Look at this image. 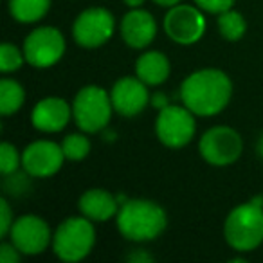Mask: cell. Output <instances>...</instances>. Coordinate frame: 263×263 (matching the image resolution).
Returning <instances> with one entry per match:
<instances>
[{
	"mask_svg": "<svg viewBox=\"0 0 263 263\" xmlns=\"http://www.w3.org/2000/svg\"><path fill=\"white\" fill-rule=\"evenodd\" d=\"M218 27L220 33H222L223 38L234 42L240 40L245 33V20L243 16L238 11H233V9H227V11L220 13L218 16Z\"/></svg>",
	"mask_w": 263,
	"mask_h": 263,
	"instance_id": "ffe728a7",
	"label": "cell"
},
{
	"mask_svg": "<svg viewBox=\"0 0 263 263\" xmlns=\"http://www.w3.org/2000/svg\"><path fill=\"white\" fill-rule=\"evenodd\" d=\"M13 222H11V209H9L8 202L2 198L0 200V236H6V234L11 231Z\"/></svg>",
	"mask_w": 263,
	"mask_h": 263,
	"instance_id": "d4e9b609",
	"label": "cell"
},
{
	"mask_svg": "<svg viewBox=\"0 0 263 263\" xmlns=\"http://www.w3.org/2000/svg\"><path fill=\"white\" fill-rule=\"evenodd\" d=\"M117 227L128 240H154L164 231L166 213L150 200H126L117 213Z\"/></svg>",
	"mask_w": 263,
	"mask_h": 263,
	"instance_id": "7a4b0ae2",
	"label": "cell"
},
{
	"mask_svg": "<svg viewBox=\"0 0 263 263\" xmlns=\"http://www.w3.org/2000/svg\"><path fill=\"white\" fill-rule=\"evenodd\" d=\"M112 98L99 87H83L72 105L76 124L87 134H96L108 124L112 116Z\"/></svg>",
	"mask_w": 263,
	"mask_h": 263,
	"instance_id": "5b68a950",
	"label": "cell"
},
{
	"mask_svg": "<svg viewBox=\"0 0 263 263\" xmlns=\"http://www.w3.org/2000/svg\"><path fill=\"white\" fill-rule=\"evenodd\" d=\"M164 29L177 44L190 45L200 40L205 31V20L197 8L191 6H173L164 18Z\"/></svg>",
	"mask_w": 263,
	"mask_h": 263,
	"instance_id": "30bf717a",
	"label": "cell"
},
{
	"mask_svg": "<svg viewBox=\"0 0 263 263\" xmlns=\"http://www.w3.org/2000/svg\"><path fill=\"white\" fill-rule=\"evenodd\" d=\"M200 154L209 164H233L241 154V139L233 128L215 126L208 130L200 139Z\"/></svg>",
	"mask_w": 263,
	"mask_h": 263,
	"instance_id": "52a82bcc",
	"label": "cell"
},
{
	"mask_svg": "<svg viewBox=\"0 0 263 263\" xmlns=\"http://www.w3.org/2000/svg\"><path fill=\"white\" fill-rule=\"evenodd\" d=\"M226 240L236 251H252L263 241V209L259 205L241 204L226 220Z\"/></svg>",
	"mask_w": 263,
	"mask_h": 263,
	"instance_id": "3957f363",
	"label": "cell"
},
{
	"mask_svg": "<svg viewBox=\"0 0 263 263\" xmlns=\"http://www.w3.org/2000/svg\"><path fill=\"white\" fill-rule=\"evenodd\" d=\"M96 241L94 227L90 220L85 218H67L56 229L52 247L58 258L63 261H80L92 251Z\"/></svg>",
	"mask_w": 263,
	"mask_h": 263,
	"instance_id": "277c9868",
	"label": "cell"
},
{
	"mask_svg": "<svg viewBox=\"0 0 263 263\" xmlns=\"http://www.w3.org/2000/svg\"><path fill=\"white\" fill-rule=\"evenodd\" d=\"M191 110L184 106L168 105L157 117V136L162 144L170 148H182L195 136V119Z\"/></svg>",
	"mask_w": 263,
	"mask_h": 263,
	"instance_id": "8992f818",
	"label": "cell"
},
{
	"mask_svg": "<svg viewBox=\"0 0 263 263\" xmlns=\"http://www.w3.org/2000/svg\"><path fill=\"white\" fill-rule=\"evenodd\" d=\"M70 119V106L60 98L42 99L33 110V124L42 132H60Z\"/></svg>",
	"mask_w": 263,
	"mask_h": 263,
	"instance_id": "9a60e30c",
	"label": "cell"
},
{
	"mask_svg": "<svg viewBox=\"0 0 263 263\" xmlns=\"http://www.w3.org/2000/svg\"><path fill=\"white\" fill-rule=\"evenodd\" d=\"M20 157L18 152L15 150V146H11L9 143H2L0 144V170L4 175H9L13 173L20 164Z\"/></svg>",
	"mask_w": 263,
	"mask_h": 263,
	"instance_id": "603a6c76",
	"label": "cell"
},
{
	"mask_svg": "<svg viewBox=\"0 0 263 263\" xmlns=\"http://www.w3.org/2000/svg\"><path fill=\"white\" fill-rule=\"evenodd\" d=\"M137 78L144 81L146 85H159L168 80L170 76V62L164 54L157 51L144 52L136 65Z\"/></svg>",
	"mask_w": 263,
	"mask_h": 263,
	"instance_id": "e0dca14e",
	"label": "cell"
},
{
	"mask_svg": "<svg viewBox=\"0 0 263 263\" xmlns=\"http://www.w3.org/2000/svg\"><path fill=\"white\" fill-rule=\"evenodd\" d=\"M24 58L22 52L11 44H4L0 47V69L4 70V72H11V70L18 69L22 65Z\"/></svg>",
	"mask_w": 263,
	"mask_h": 263,
	"instance_id": "7402d4cb",
	"label": "cell"
},
{
	"mask_svg": "<svg viewBox=\"0 0 263 263\" xmlns=\"http://www.w3.org/2000/svg\"><path fill=\"white\" fill-rule=\"evenodd\" d=\"M154 2L159 6H164V8H173V6L179 4L180 0H154Z\"/></svg>",
	"mask_w": 263,
	"mask_h": 263,
	"instance_id": "83f0119b",
	"label": "cell"
},
{
	"mask_svg": "<svg viewBox=\"0 0 263 263\" xmlns=\"http://www.w3.org/2000/svg\"><path fill=\"white\" fill-rule=\"evenodd\" d=\"M154 106H157V108H164V106H168V101H166L164 96H155L154 98Z\"/></svg>",
	"mask_w": 263,
	"mask_h": 263,
	"instance_id": "4316f807",
	"label": "cell"
},
{
	"mask_svg": "<svg viewBox=\"0 0 263 263\" xmlns=\"http://www.w3.org/2000/svg\"><path fill=\"white\" fill-rule=\"evenodd\" d=\"M231 80L216 69L197 70L180 87L184 105L198 116H215L222 112L231 99Z\"/></svg>",
	"mask_w": 263,
	"mask_h": 263,
	"instance_id": "6da1fadb",
	"label": "cell"
},
{
	"mask_svg": "<svg viewBox=\"0 0 263 263\" xmlns=\"http://www.w3.org/2000/svg\"><path fill=\"white\" fill-rule=\"evenodd\" d=\"M258 150H259V154H261V155H263V139H261V141H259V144H258Z\"/></svg>",
	"mask_w": 263,
	"mask_h": 263,
	"instance_id": "f546056e",
	"label": "cell"
},
{
	"mask_svg": "<svg viewBox=\"0 0 263 263\" xmlns=\"http://www.w3.org/2000/svg\"><path fill=\"white\" fill-rule=\"evenodd\" d=\"M51 0H9V11L18 22L31 24L49 11Z\"/></svg>",
	"mask_w": 263,
	"mask_h": 263,
	"instance_id": "ac0fdd59",
	"label": "cell"
},
{
	"mask_svg": "<svg viewBox=\"0 0 263 263\" xmlns=\"http://www.w3.org/2000/svg\"><path fill=\"white\" fill-rule=\"evenodd\" d=\"M65 40L54 27H40L33 31L24 42V56L34 67H51L62 58Z\"/></svg>",
	"mask_w": 263,
	"mask_h": 263,
	"instance_id": "ba28073f",
	"label": "cell"
},
{
	"mask_svg": "<svg viewBox=\"0 0 263 263\" xmlns=\"http://www.w3.org/2000/svg\"><path fill=\"white\" fill-rule=\"evenodd\" d=\"M195 2L209 13H223L234 4V0H195Z\"/></svg>",
	"mask_w": 263,
	"mask_h": 263,
	"instance_id": "cb8c5ba5",
	"label": "cell"
},
{
	"mask_svg": "<svg viewBox=\"0 0 263 263\" xmlns=\"http://www.w3.org/2000/svg\"><path fill=\"white\" fill-rule=\"evenodd\" d=\"M157 24L155 18L144 9H134L126 13L121 22V34L124 42L134 49H143L155 38Z\"/></svg>",
	"mask_w": 263,
	"mask_h": 263,
	"instance_id": "5bb4252c",
	"label": "cell"
},
{
	"mask_svg": "<svg viewBox=\"0 0 263 263\" xmlns=\"http://www.w3.org/2000/svg\"><path fill=\"white\" fill-rule=\"evenodd\" d=\"M11 243L24 254H40L51 241L49 226L42 218L33 215L20 216L9 231Z\"/></svg>",
	"mask_w": 263,
	"mask_h": 263,
	"instance_id": "8fae6325",
	"label": "cell"
},
{
	"mask_svg": "<svg viewBox=\"0 0 263 263\" xmlns=\"http://www.w3.org/2000/svg\"><path fill=\"white\" fill-rule=\"evenodd\" d=\"M119 200L105 190H90L80 198V209L83 216L94 222H106L117 213Z\"/></svg>",
	"mask_w": 263,
	"mask_h": 263,
	"instance_id": "2e32d148",
	"label": "cell"
},
{
	"mask_svg": "<svg viewBox=\"0 0 263 263\" xmlns=\"http://www.w3.org/2000/svg\"><path fill=\"white\" fill-rule=\"evenodd\" d=\"M143 2H144V0H124V4L130 6V8H139Z\"/></svg>",
	"mask_w": 263,
	"mask_h": 263,
	"instance_id": "f1b7e54d",
	"label": "cell"
},
{
	"mask_svg": "<svg viewBox=\"0 0 263 263\" xmlns=\"http://www.w3.org/2000/svg\"><path fill=\"white\" fill-rule=\"evenodd\" d=\"M18 249L15 245L4 243L0 247V261L2 263H16L18 261Z\"/></svg>",
	"mask_w": 263,
	"mask_h": 263,
	"instance_id": "484cf974",
	"label": "cell"
},
{
	"mask_svg": "<svg viewBox=\"0 0 263 263\" xmlns=\"http://www.w3.org/2000/svg\"><path fill=\"white\" fill-rule=\"evenodd\" d=\"M74 38L81 47L94 49L103 45L114 33V16L103 8L83 11L74 22Z\"/></svg>",
	"mask_w": 263,
	"mask_h": 263,
	"instance_id": "9c48e42d",
	"label": "cell"
},
{
	"mask_svg": "<svg viewBox=\"0 0 263 263\" xmlns=\"http://www.w3.org/2000/svg\"><path fill=\"white\" fill-rule=\"evenodd\" d=\"M110 98H112L114 108L121 116H137L148 105L146 83L141 78H123L114 85Z\"/></svg>",
	"mask_w": 263,
	"mask_h": 263,
	"instance_id": "4fadbf2b",
	"label": "cell"
},
{
	"mask_svg": "<svg viewBox=\"0 0 263 263\" xmlns=\"http://www.w3.org/2000/svg\"><path fill=\"white\" fill-rule=\"evenodd\" d=\"M63 159L62 146L51 141H36L24 150L22 166L33 177H51L62 168Z\"/></svg>",
	"mask_w": 263,
	"mask_h": 263,
	"instance_id": "7c38bea8",
	"label": "cell"
},
{
	"mask_svg": "<svg viewBox=\"0 0 263 263\" xmlns=\"http://www.w3.org/2000/svg\"><path fill=\"white\" fill-rule=\"evenodd\" d=\"M24 88L13 80H2L0 81V112L4 116L15 114L20 106L24 105Z\"/></svg>",
	"mask_w": 263,
	"mask_h": 263,
	"instance_id": "d6986e66",
	"label": "cell"
},
{
	"mask_svg": "<svg viewBox=\"0 0 263 263\" xmlns=\"http://www.w3.org/2000/svg\"><path fill=\"white\" fill-rule=\"evenodd\" d=\"M62 150H63V154H65V157L70 159V161H81V159L87 157L88 152H90V143H88L87 137L81 136V134H70V136H67L65 139H63Z\"/></svg>",
	"mask_w": 263,
	"mask_h": 263,
	"instance_id": "44dd1931",
	"label": "cell"
}]
</instances>
